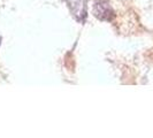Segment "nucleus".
I'll list each match as a JSON object with an SVG mask.
<instances>
[{
  "instance_id": "f257e3e1",
  "label": "nucleus",
  "mask_w": 153,
  "mask_h": 138,
  "mask_svg": "<svg viewBox=\"0 0 153 138\" xmlns=\"http://www.w3.org/2000/svg\"><path fill=\"white\" fill-rule=\"evenodd\" d=\"M93 13L99 20H102V21H109L113 17V10L111 6L105 1L97 2L93 9Z\"/></svg>"
},
{
  "instance_id": "f03ea898",
  "label": "nucleus",
  "mask_w": 153,
  "mask_h": 138,
  "mask_svg": "<svg viewBox=\"0 0 153 138\" xmlns=\"http://www.w3.org/2000/svg\"><path fill=\"white\" fill-rule=\"evenodd\" d=\"M0 44H1V37H0Z\"/></svg>"
}]
</instances>
